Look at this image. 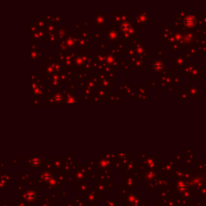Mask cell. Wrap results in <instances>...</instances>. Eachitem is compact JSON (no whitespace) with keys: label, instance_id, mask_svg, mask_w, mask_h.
Masks as SVG:
<instances>
[{"label":"cell","instance_id":"1","mask_svg":"<svg viewBox=\"0 0 206 206\" xmlns=\"http://www.w3.org/2000/svg\"><path fill=\"white\" fill-rule=\"evenodd\" d=\"M185 23L187 27H193L196 23V19L193 16H188L185 18Z\"/></svg>","mask_w":206,"mask_h":206},{"label":"cell","instance_id":"2","mask_svg":"<svg viewBox=\"0 0 206 206\" xmlns=\"http://www.w3.org/2000/svg\"><path fill=\"white\" fill-rule=\"evenodd\" d=\"M121 27H122V29L123 31H127L128 30H130V23H123L122 26H121Z\"/></svg>","mask_w":206,"mask_h":206}]
</instances>
